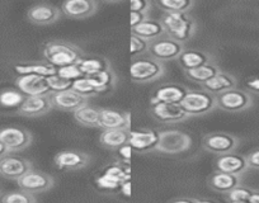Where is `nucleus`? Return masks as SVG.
Here are the masks:
<instances>
[{"label": "nucleus", "instance_id": "1", "mask_svg": "<svg viewBox=\"0 0 259 203\" xmlns=\"http://www.w3.org/2000/svg\"><path fill=\"white\" fill-rule=\"evenodd\" d=\"M160 22L165 29V36L182 43L189 41L198 27L197 21L189 13H163Z\"/></svg>", "mask_w": 259, "mask_h": 203}, {"label": "nucleus", "instance_id": "2", "mask_svg": "<svg viewBox=\"0 0 259 203\" xmlns=\"http://www.w3.org/2000/svg\"><path fill=\"white\" fill-rule=\"evenodd\" d=\"M44 58L46 63L56 69L75 65L83 59V49L76 44L66 41H51L44 48Z\"/></svg>", "mask_w": 259, "mask_h": 203}, {"label": "nucleus", "instance_id": "3", "mask_svg": "<svg viewBox=\"0 0 259 203\" xmlns=\"http://www.w3.org/2000/svg\"><path fill=\"white\" fill-rule=\"evenodd\" d=\"M181 106L188 113L189 117H200L215 111L218 108V102H216V95L203 89H197V90L189 89L187 95L181 102Z\"/></svg>", "mask_w": 259, "mask_h": 203}, {"label": "nucleus", "instance_id": "4", "mask_svg": "<svg viewBox=\"0 0 259 203\" xmlns=\"http://www.w3.org/2000/svg\"><path fill=\"white\" fill-rule=\"evenodd\" d=\"M131 80L138 84H146L159 80L165 75V66L161 61L150 58L134 59L130 66Z\"/></svg>", "mask_w": 259, "mask_h": 203}, {"label": "nucleus", "instance_id": "5", "mask_svg": "<svg viewBox=\"0 0 259 203\" xmlns=\"http://www.w3.org/2000/svg\"><path fill=\"white\" fill-rule=\"evenodd\" d=\"M192 147V137L179 130H164L159 132V141L155 151L165 155H178L187 153Z\"/></svg>", "mask_w": 259, "mask_h": 203}, {"label": "nucleus", "instance_id": "6", "mask_svg": "<svg viewBox=\"0 0 259 203\" xmlns=\"http://www.w3.org/2000/svg\"><path fill=\"white\" fill-rule=\"evenodd\" d=\"M219 110L229 113H241L250 110L254 106V98L248 90L231 89L216 95Z\"/></svg>", "mask_w": 259, "mask_h": 203}, {"label": "nucleus", "instance_id": "7", "mask_svg": "<svg viewBox=\"0 0 259 203\" xmlns=\"http://www.w3.org/2000/svg\"><path fill=\"white\" fill-rule=\"evenodd\" d=\"M241 141L238 136L229 132H211L203 137L202 146L206 151L212 154L225 155L230 153H235L240 146Z\"/></svg>", "mask_w": 259, "mask_h": 203}, {"label": "nucleus", "instance_id": "8", "mask_svg": "<svg viewBox=\"0 0 259 203\" xmlns=\"http://www.w3.org/2000/svg\"><path fill=\"white\" fill-rule=\"evenodd\" d=\"M184 49H186L184 43L176 41L168 36H163L150 42V48H149L148 54L155 60L165 63V61L178 60Z\"/></svg>", "mask_w": 259, "mask_h": 203}, {"label": "nucleus", "instance_id": "9", "mask_svg": "<svg viewBox=\"0 0 259 203\" xmlns=\"http://www.w3.org/2000/svg\"><path fill=\"white\" fill-rule=\"evenodd\" d=\"M0 141L4 143L9 154H14L29 147L33 137L26 128L4 127L0 130Z\"/></svg>", "mask_w": 259, "mask_h": 203}, {"label": "nucleus", "instance_id": "10", "mask_svg": "<svg viewBox=\"0 0 259 203\" xmlns=\"http://www.w3.org/2000/svg\"><path fill=\"white\" fill-rule=\"evenodd\" d=\"M17 183H18L19 189L37 194V193H45L51 189L55 184V180L47 173L31 169L23 177L19 178Z\"/></svg>", "mask_w": 259, "mask_h": 203}, {"label": "nucleus", "instance_id": "11", "mask_svg": "<svg viewBox=\"0 0 259 203\" xmlns=\"http://www.w3.org/2000/svg\"><path fill=\"white\" fill-rule=\"evenodd\" d=\"M49 99L52 108L62 111V112L71 113H74L75 111H78L79 108L88 105L89 100V99L84 98V96L75 93L73 89H69V90L64 91H51V93L49 94Z\"/></svg>", "mask_w": 259, "mask_h": 203}, {"label": "nucleus", "instance_id": "12", "mask_svg": "<svg viewBox=\"0 0 259 203\" xmlns=\"http://www.w3.org/2000/svg\"><path fill=\"white\" fill-rule=\"evenodd\" d=\"M150 113L155 120L166 123V125L181 123L191 118L181 105L161 103V102L150 103Z\"/></svg>", "mask_w": 259, "mask_h": 203}, {"label": "nucleus", "instance_id": "13", "mask_svg": "<svg viewBox=\"0 0 259 203\" xmlns=\"http://www.w3.org/2000/svg\"><path fill=\"white\" fill-rule=\"evenodd\" d=\"M33 169L29 160L16 154H8L0 159V175L6 179L18 180Z\"/></svg>", "mask_w": 259, "mask_h": 203}, {"label": "nucleus", "instance_id": "14", "mask_svg": "<svg viewBox=\"0 0 259 203\" xmlns=\"http://www.w3.org/2000/svg\"><path fill=\"white\" fill-rule=\"evenodd\" d=\"M16 86L24 96L49 95L50 85L46 76L22 75L16 79Z\"/></svg>", "mask_w": 259, "mask_h": 203}, {"label": "nucleus", "instance_id": "15", "mask_svg": "<svg viewBox=\"0 0 259 203\" xmlns=\"http://www.w3.org/2000/svg\"><path fill=\"white\" fill-rule=\"evenodd\" d=\"M216 172L228 173L233 175H241L249 170L248 162H246L245 155L230 153V154L219 155L215 160Z\"/></svg>", "mask_w": 259, "mask_h": 203}, {"label": "nucleus", "instance_id": "16", "mask_svg": "<svg viewBox=\"0 0 259 203\" xmlns=\"http://www.w3.org/2000/svg\"><path fill=\"white\" fill-rule=\"evenodd\" d=\"M54 162L60 169L80 170L91 164V157L84 151L64 150L56 154Z\"/></svg>", "mask_w": 259, "mask_h": 203}, {"label": "nucleus", "instance_id": "17", "mask_svg": "<svg viewBox=\"0 0 259 203\" xmlns=\"http://www.w3.org/2000/svg\"><path fill=\"white\" fill-rule=\"evenodd\" d=\"M98 12L94 0H66L61 6V13L70 19H85Z\"/></svg>", "mask_w": 259, "mask_h": 203}, {"label": "nucleus", "instance_id": "18", "mask_svg": "<svg viewBox=\"0 0 259 203\" xmlns=\"http://www.w3.org/2000/svg\"><path fill=\"white\" fill-rule=\"evenodd\" d=\"M61 9L52 4L39 3L31 7L27 12V18L31 23L37 26H47L52 24L61 18Z\"/></svg>", "mask_w": 259, "mask_h": 203}, {"label": "nucleus", "instance_id": "19", "mask_svg": "<svg viewBox=\"0 0 259 203\" xmlns=\"http://www.w3.org/2000/svg\"><path fill=\"white\" fill-rule=\"evenodd\" d=\"M52 110L49 95L26 96L22 105L17 108V113L23 117H41Z\"/></svg>", "mask_w": 259, "mask_h": 203}, {"label": "nucleus", "instance_id": "20", "mask_svg": "<svg viewBox=\"0 0 259 203\" xmlns=\"http://www.w3.org/2000/svg\"><path fill=\"white\" fill-rule=\"evenodd\" d=\"M189 89L187 86L182 85V84L177 83H166L159 86L155 90V94L151 98L150 103H156V102H161V103H171V105H181V102L183 100L184 96Z\"/></svg>", "mask_w": 259, "mask_h": 203}, {"label": "nucleus", "instance_id": "21", "mask_svg": "<svg viewBox=\"0 0 259 203\" xmlns=\"http://www.w3.org/2000/svg\"><path fill=\"white\" fill-rule=\"evenodd\" d=\"M130 121L131 116L122 111L103 108L101 110L99 117V128L102 130H127L130 131Z\"/></svg>", "mask_w": 259, "mask_h": 203}, {"label": "nucleus", "instance_id": "22", "mask_svg": "<svg viewBox=\"0 0 259 203\" xmlns=\"http://www.w3.org/2000/svg\"><path fill=\"white\" fill-rule=\"evenodd\" d=\"M159 141V132L155 130L130 131V146L139 153L155 151Z\"/></svg>", "mask_w": 259, "mask_h": 203}, {"label": "nucleus", "instance_id": "23", "mask_svg": "<svg viewBox=\"0 0 259 203\" xmlns=\"http://www.w3.org/2000/svg\"><path fill=\"white\" fill-rule=\"evenodd\" d=\"M178 64L183 71L193 70L200 66L206 65V64L213 63L212 56L206 51H200V49H184L183 54L178 58Z\"/></svg>", "mask_w": 259, "mask_h": 203}, {"label": "nucleus", "instance_id": "24", "mask_svg": "<svg viewBox=\"0 0 259 203\" xmlns=\"http://www.w3.org/2000/svg\"><path fill=\"white\" fill-rule=\"evenodd\" d=\"M235 88H238V79L231 75V74L226 73V71H221L220 74H218L212 79H210V80L201 85V89L213 94V95H218V94Z\"/></svg>", "mask_w": 259, "mask_h": 203}, {"label": "nucleus", "instance_id": "25", "mask_svg": "<svg viewBox=\"0 0 259 203\" xmlns=\"http://www.w3.org/2000/svg\"><path fill=\"white\" fill-rule=\"evenodd\" d=\"M240 184L241 177L228 174V173L215 172L208 178V187L215 192L225 193V194H228L229 192H231L234 188L239 187Z\"/></svg>", "mask_w": 259, "mask_h": 203}, {"label": "nucleus", "instance_id": "26", "mask_svg": "<svg viewBox=\"0 0 259 203\" xmlns=\"http://www.w3.org/2000/svg\"><path fill=\"white\" fill-rule=\"evenodd\" d=\"M131 29H133L134 36L141 37V38L146 39L149 42H153L155 39L160 38V37L165 36V29H164L163 24H161L160 21H156V19L149 18L148 21Z\"/></svg>", "mask_w": 259, "mask_h": 203}, {"label": "nucleus", "instance_id": "27", "mask_svg": "<svg viewBox=\"0 0 259 203\" xmlns=\"http://www.w3.org/2000/svg\"><path fill=\"white\" fill-rule=\"evenodd\" d=\"M130 141V131L127 130H104L99 136V142L108 150H118Z\"/></svg>", "mask_w": 259, "mask_h": 203}, {"label": "nucleus", "instance_id": "28", "mask_svg": "<svg viewBox=\"0 0 259 203\" xmlns=\"http://www.w3.org/2000/svg\"><path fill=\"white\" fill-rule=\"evenodd\" d=\"M14 71L22 75H39V76H49L57 74V69L49 63H32V64H17L14 65Z\"/></svg>", "mask_w": 259, "mask_h": 203}, {"label": "nucleus", "instance_id": "29", "mask_svg": "<svg viewBox=\"0 0 259 203\" xmlns=\"http://www.w3.org/2000/svg\"><path fill=\"white\" fill-rule=\"evenodd\" d=\"M87 79L97 89V91L99 94L113 90L117 83V76L114 74V71L112 70V68L101 71L98 74H94V75L87 76Z\"/></svg>", "mask_w": 259, "mask_h": 203}, {"label": "nucleus", "instance_id": "30", "mask_svg": "<svg viewBox=\"0 0 259 203\" xmlns=\"http://www.w3.org/2000/svg\"><path fill=\"white\" fill-rule=\"evenodd\" d=\"M221 69L218 64L215 63H210V64H206V65L200 66L197 69H193V70H188V71H184V75L188 80L194 81V83L200 84H205L206 81H208L210 79H212L213 76H216L218 74L221 73Z\"/></svg>", "mask_w": 259, "mask_h": 203}, {"label": "nucleus", "instance_id": "31", "mask_svg": "<svg viewBox=\"0 0 259 203\" xmlns=\"http://www.w3.org/2000/svg\"><path fill=\"white\" fill-rule=\"evenodd\" d=\"M76 65L80 69L83 76H91L112 68L111 63L104 58H83Z\"/></svg>", "mask_w": 259, "mask_h": 203}, {"label": "nucleus", "instance_id": "32", "mask_svg": "<svg viewBox=\"0 0 259 203\" xmlns=\"http://www.w3.org/2000/svg\"><path fill=\"white\" fill-rule=\"evenodd\" d=\"M76 122L85 127H99V117H101V110L93 106H84L73 113Z\"/></svg>", "mask_w": 259, "mask_h": 203}, {"label": "nucleus", "instance_id": "33", "mask_svg": "<svg viewBox=\"0 0 259 203\" xmlns=\"http://www.w3.org/2000/svg\"><path fill=\"white\" fill-rule=\"evenodd\" d=\"M156 7L164 13H189L193 9V0H158Z\"/></svg>", "mask_w": 259, "mask_h": 203}, {"label": "nucleus", "instance_id": "34", "mask_svg": "<svg viewBox=\"0 0 259 203\" xmlns=\"http://www.w3.org/2000/svg\"><path fill=\"white\" fill-rule=\"evenodd\" d=\"M24 98L26 96L19 90H16V89H4V90L0 91V106L7 108H18L22 105V102L24 100Z\"/></svg>", "mask_w": 259, "mask_h": 203}, {"label": "nucleus", "instance_id": "35", "mask_svg": "<svg viewBox=\"0 0 259 203\" xmlns=\"http://www.w3.org/2000/svg\"><path fill=\"white\" fill-rule=\"evenodd\" d=\"M0 203H37V200L34 194L21 189L4 193L0 197Z\"/></svg>", "mask_w": 259, "mask_h": 203}, {"label": "nucleus", "instance_id": "36", "mask_svg": "<svg viewBox=\"0 0 259 203\" xmlns=\"http://www.w3.org/2000/svg\"><path fill=\"white\" fill-rule=\"evenodd\" d=\"M71 89H73L75 93H78L79 95L84 96V98L87 99L92 98V96H96L99 94L98 91H97V89L89 83L87 76H81V78L75 79V80L73 81V86H71Z\"/></svg>", "mask_w": 259, "mask_h": 203}, {"label": "nucleus", "instance_id": "37", "mask_svg": "<svg viewBox=\"0 0 259 203\" xmlns=\"http://www.w3.org/2000/svg\"><path fill=\"white\" fill-rule=\"evenodd\" d=\"M149 48H150V42L141 37L134 36V34L131 36V56L133 59H138V56L149 53Z\"/></svg>", "mask_w": 259, "mask_h": 203}, {"label": "nucleus", "instance_id": "38", "mask_svg": "<svg viewBox=\"0 0 259 203\" xmlns=\"http://www.w3.org/2000/svg\"><path fill=\"white\" fill-rule=\"evenodd\" d=\"M253 189L249 187H244V185H239V187L234 188L231 192H229L226 194L229 202H248V199L250 198Z\"/></svg>", "mask_w": 259, "mask_h": 203}, {"label": "nucleus", "instance_id": "39", "mask_svg": "<svg viewBox=\"0 0 259 203\" xmlns=\"http://www.w3.org/2000/svg\"><path fill=\"white\" fill-rule=\"evenodd\" d=\"M49 85H50V91H64L69 90L73 86V80H68V79L61 78L57 74L55 75L49 76Z\"/></svg>", "mask_w": 259, "mask_h": 203}, {"label": "nucleus", "instance_id": "40", "mask_svg": "<svg viewBox=\"0 0 259 203\" xmlns=\"http://www.w3.org/2000/svg\"><path fill=\"white\" fill-rule=\"evenodd\" d=\"M57 75L61 76V78L68 79V80H75V79L81 78L83 74H81L80 69L79 66L76 65H69V66H64V68H59L57 69Z\"/></svg>", "mask_w": 259, "mask_h": 203}, {"label": "nucleus", "instance_id": "41", "mask_svg": "<svg viewBox=\"0 0 259 203\" xmlns=\"http://www.w3.org/2000/svg\"><path fill=\"white\" fill-rule=\"evenodd\" d=\"M153 4L149 0H133L131 2V11L140 12V13H150Z\"/></svg>", "mask_w": 259, "mask_h": 203}, {"label": "nucleus", "instance_id": "42", "mask_svg": "<svg viewBox=\"0 0 259 203\" xmlns=\"http://www.w3.org/2000/svg\"><path fill=\"white\" fill-rule=\"evenodd\" d=\"M245 157H246V162H248V165H249V169L259 170V147L249 151Z\"/></svg>", "mask_w": 259, "mask_h": 203}, {"label": "nucleus", "instance_id": "43", "mask_svg": "<svg viewBox=\"0 0 259 203\" xmlns=\"http://www.w3.org/2000/svg\"><path fill=\"white\" fill-rule=\"evenodd\" d=\"M97 183H98L99 187L104 188V189H116V188H119L118 182L106 177V175H102L101 178H98V179H97Z\"/></svg>", "mask_w": 259, "mask_h": 203}, {"label": "nucleus", "instance_id": "44", "mask_svg": "<svg viewBox=\"0 0 259 203\" xmlns=\"http://www.w3.org/2000/svg\"><path fill=\"white\" fill-rule=\"evenodd\" d=\"M118 155L122 164L130 165V163H131V146H130V143L118 148Z\"/></svg>", "mask_w": 259, "mask_h": 203}, {"label": "nucleus", "instance_id": "45", "mask_svg": "<svg viewBox=\"0 0 259 203\" xmlns=\"http://www.w3.org/2000/svg\"><path fill=\"white\" fill-rule=\"evenodd\" d=\"M150 13H140V12H131V28L144 23L149 19Z\"/></svg>", "mask_w": 259, "mask_h": 203}, {"label": "nucleus", "instance_id": "46", "mask_svg": "<svg viewBox=\"0 0 259 203\" xmlns=\"http://www.w3.org/2000/svg\"><path fill=\"white\" fill-rule=\"evenodd\" d=\"M119 189H121V192L123 193L126 197H130V195H131V179L122 182L121 184H119Z\"/></svg>", "mask_w": 259, "mask_h": 203}, {"label": "nucleus", "instance_id": "47", "mask_svg": "<svg viewBox=\"0 0 259 203\" xmlns=\"http://www.w3.org/2000/svg\"><path fill=\"white\" fill-rule=\"evenodd\" d=\"M248 203H259V189H253L250 198L248 199Z\"/></svg>", "mask_w": 259, "mask_h": 203}, {"label": "nucleus", "instance_id": "48", "mask_svg": "<svg viewBox=\"0 0 259 203\" xmlns=\"http://www.w3.org/2000/svg\"><path fill=\"white\" fill-rule=\"evenodd\" d=\"M169 203H194V199H192V198H176Z\"/></svg>", "mask_w": 259, "mask_h": 203}, {"label": "nucleus", "instance_id": "49", "mask_svg": "<svg viewBox=\"0 0 259 203\" xmlns=\"http://www.w3.org/2000/svg\"><path fill=\"white\" fill-rule=\"evenodd\" d=\"M8 154H9V153H8V150H7V147L4 146V143L0 141V159H2L3 157H6V155H8Z\"/></svg>", "mask_w": 259, "mask_h": 203}, {"label": "nucleus", "instance_id": "50", "mask_svg": "<svg viewBox=\"0 0 259 203\" xmlns=\"http://www.w3.org/2000/svg\"><path fill=\"white\" fill-rule=\"evenodd\" d=\"M194 203H215V202H211V200H207V199H194Z\"/></svg>", "mask_w": 259, "mask_h": 203}, {"label": "nucleus", "instance_id": "51", "mask_svg": "<svg viewBox=\"0 0 259 203\" xmlns=\"http://www.w3.org/2000/svg\"><path fill=\"white\" fill-rule=\"evenodd\" d=\"M229 203H248V202H229Z\"/></svg>", "mask_w": 259, "mask_h": 203}, {"label": "nucleus", "instance_id": "52", "mask_svg": "<svg viewBox=\"0 0 259 203\" xmlns=\"http://www.w3.org/2000/svg\"><path fill=\"white\" fill-rule=\"evenodd\" d=\"M2 193H3V192H2V188H0V197H2V195H3V194H2Z\"/></svg>", "mask_w": 259, "mask_h": 203}]
</instances>
